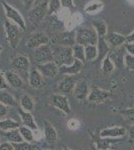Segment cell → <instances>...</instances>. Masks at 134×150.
Segmentation results:
<instances>
[{
	"mask_svg": "<svg viewBox=\"0 0 134 150\" xmlns=\"http://www.w3.org/2000/svg\"><path fill=\"white\" fill-rule=\"evenodd\" d=\"M75 58L73 56L72 47L56 46L53 48V61L58 67L71 65Z\"/></svg>",
	"mask_w": 134,
	"mask_h": 150,
	"instance_id": "obj_1",
	"label": "cell"
},
{
	"mask_svg": "<svg viewBox=\"0 0 134 150\" xmlns=\"http://www.w3.org/2000/svg\"><path fill=\"white\" fill-rule=\"evenodd\" d=\"M98 35L93 27H82L76 30V43L83 46L97 45Z\"/></svg>",
	"mask_w": 134,
	"mask_h": 150,
	"instance_id": "obj_2",
	"label": "cell"
},
{
	"mask_svg": "<svg viewBox=\"0 0 134 150\" xmlns=\"http://www.w3.org/2000/svg\"><path fill=\"white\" fill-rule=\"evenodd\" d=\"M4 28H5L7 40H8L11 48L12 49H16L19 44V41H20L22 29L19 27L18 25H16L15 23L9 21L8 19H6L4 21Z\"/></svg>",
	"mask_w": 134,
	"mask_h": 150,
	"instance_id": "obj_3",
	"label": "cell"
},
{
	"mask_svg": "<svg viewBox=\"0 0 134 150\" xmlns=\"http://www.w3.org/2000/svg\"><path fill=\"white\" fill-rule=\"evenodd\" d=\"M52 42L58 46H67L72 47L76 44V31L67 30L59 33H55L51 38Z\"/></svg>",
	"mask_w": 134,
	"mask_h": 150,
	"instance_id": "obj_4",
	"label": "cell"
},
{
	"mask_svg": "<svg viewBox=\"0 0 134 150\" xmlns=\"http://www.w3.org/2000/svg\"><path fill=\"white\" fill-rule=\"evenodd\" d=\"M1 3H2V5H3L4 10H5L6 18L8 19L9 21H11V22L15 23L16 25H18L22 30H25L26 23L20 12L14 8L13 6H11L10 4L7 3L6 1H1Z\"/></svg>",
	"mask_w": 134,
	"mask_h": 150,
	"instance_id": "obj_5",
	"label": "cell"
},
{
	"mask_svg": "<svg viewBox=\"0 0 134 150\" xmlns=\"http://www.w3.org/2000/svg\"><path fill=\"white\" fill-rule=\"evenodd\" d=\"M11 65L16 73H18L21 77L27 76L28 78L29 72H30V61H29L28 57L24 56V55H18L13 58Z\"/></svg>",
	"mask_w": 134,
	"mask_h": 150,
	"instance_id": "obj_6",
	"label": "cell"
},
{
	"mask_svg": "<svg viewBox=\"0 0 134 150\" xmlns=\"http://www.w3.org/2000/svg\"><path fill=\"white\" fill-rule=\"evenodd\" d=\"M48 15V2L43 1L37 4L29 11V19L34 24H38L44 20L45 16Z\"/></svg>",
	"mask_w": 134,
	"mask_h": 150,
	"instance_id": "obj_7",
	"label": "cell"
},
{
	"mask_svg": "<svg viewBox=\"0 0 134 150\" xmlns=\"http://www.w3.org/2000/svg\"><path fill=\"white\" fill-rule=\"evenodd\" d=\"M34 60L37 64L47 63L53 61V48L49 45H42L34 50Z\"/></svg>",
	"mask_w": 134,
	"mask_h": 150,
	"instance_id": "obj_8",
	"label": "cell"
},
{
	"mask_svg": "<svg viewBox=\"0 0 134 150\" xmlns=\"http://www.w3.org/2000/svg\"><path fill=\"white\" fill-rule=\"evenodd\" d=\"M112 94L110 91L100 89L97 86H93L90 89V92L87 98V101L93 104H100L103 103L104 101L107 100L109 97H111Z\"/></svg>",
	"mask_w": 134,
	"mask_h": 150,
	"instance_id": "obj_9",
	"label": "cell"
},
{
	"mask_svg": "<svg viewBox=\"0 0 134 150\" xmlns=\"http://www.w3.org/2000/svg\"><path fill=\"white\" fill-rule=\"evenodd\" d=\"M51 104L53 107L57 108L60 111H62L65 114H70L71 113V108L69 105V100H68L67 95L65 94H54L51 97Z\"/></svg>",
	"mask_w": 134,
	"mask_h": 150,
	"instance_id": "obj_10",
	"label": "cell"
},
{
	"mask_svg": "<svg viewBox=\"0 0 134 150\" xmlns=\"http://www.w3.org/2000/svg\"><path fill=\"white\" fill-rule=\"evenodd\" d=\"M126 53L127 52H126V49H125V47H124V45L116 47V48H112L110 50L108 56L110 57L111 61L115 65V68L121 69L124 67V58H125Z\"/></svg>",
	"mask_w": 134,
	"mask_h": 150,
	"instance_id": "obj_11",
	"label": "cell"
},
{
	"mask_svg": "<svg viewBox=\"0 0 134 150\" xmlns=\"http://www.w3.org/2000/svg\"><path fill=\"white\" fill-rule=\"evenodd\" d=\"M49 41L50 38L45 33L37 31V32H34L29 36L27 40V46L29 48L36 49V48L42 46V45H47L49 43Z\"/></svg>",
	"mask_w": 134,
	"mask_h": 150,
	"instance_id": "obj_12",
	"label": "cell"
},
{
	"mask_svg": "<svg viewBox=\"0 0 134 150\" xmlns=\"http://www.w3.org/2000/svg\"><path fill=\"white\" fill-rule=\"evenodd\" d=\"M36 68L42 74V76L46 77V78H53L54 76H56V74L58 73V70H59V67L56 65L54 61L37 64L36 65Z\"/></svg>",
	"mask_w": 134,
	"mask_h": 150,
	"instance_id": "obj_13",
	"label": "cell"
},
{
	"mask_svg": "<svg viewBox=\"0 0 134 150\" xmlns=\"http://www.w3.org/2000/svg\"><path fill=\"white\" fill-rule=\"evenodd\" d=\"M126 134V129L122 126L104 128L99 132V136L104 138H120Z\"/></svg>",
	"mask_w": 134,
	"mask_h": 150,
	"instance_id": "obj_14",
	"label": "cell"
},
{
	"mask_svg": "<svg viewBox=\"0 0 134 150\" xmlns=\"http://www.w3.org/2000/svg\"><path fill=\"white\" fill-rule=\"evenodd\" d=\"M89 92H90V89L88 83L85 80H79L76 83V85H75L74 90H73V94H74L75 98L79 101L86 100L88 98Z\"/></svg>",
	"mask_w": 134,
	"mask_h": 150,
	"instance_id": "obj_15",
	"label": "cell"
},
{
	"mask_svg": "<svg viewBox=\"0 0 134 150\" xmlns=\"http://www.w3.org/2000/svg\"><path fill=\"white\" fill-rule=\"evenodd\" d=\"M77 82L73 78L71 75H66L64 78L58 84V91L61 94H69L71 93L75 88Z\"/></svg>",
	"mask_w": 134,
	"mask_h": 150,
	"instance_id": "obj_16",
	"label": "cell"
},
{
	"mask_svg": "<svg viewBox=\"0 0 134 150\" xmlns=\"http://www.w3.org/2000/svg\"><path fill=\"white\" fill-rule=\"evenodd\" d=\"M105 40L107 41L110 48H116L122 46L126 43V36H124L117 32H108L105 36Z\"/></svg>",
	"mask_w": 134,
	"mask_h": 150,
	"instance_id": "obj_17",
	"label": "cell"
},
{
	"mask_svg": "<svg viewBox=\"0 0 134 150\" xmlns=\"http://www.w3.org/2000/svg\"><path fill=\"white\" fill-rule=\"evenodd\" d=\"M83 62L79 61V60L75 59L74 62L71 65H66V66H60L58 73L63 75H75L81 72L82 68H83Z\"/></svg>",
	"mask_w": 134,
	"mask_h": 150,
	"instance_id": "obj_18",
	"label": "cell"
},
{
	"mask_svg": "<svg viewBox=\"0 0 134 150\" xmlns=\"http://www.w3.org/2000/svg\"><path fill=\"white\" fill-rule=\"evenodd\" d=\"M18 114L20 116L21 121H22V124L24 126L30 128V129L34 130V131L38 129V126H37V124H36V122H35V120H34L33 115L31 114V112L23 110L22 108H19Z\"/></svg>",
	"mask_w": 134,
	"mask_h": 150,
	"instance_id": "obj_19",
	"label": "cell"
},
{
	"mask_svg": "<svg viewBox=\"0 0 134 150\" xmlns=\"http://www.w3.org/2000/svg\"><path fill=\"white\" fill-rule=\"evenodd\" d=\"M43 130H44L45 140L48 143L52 144L57 141V138H58L57 131H56L54 126H53L49 121H47V120L43 121Z\"/></svg>",
	"mask_w": 134,
	"mask_h": 150,
	"instance_id": "obj_20",
	"label": "cell"
},
{
	"mask_svg": "<svg viewBox=\"0 0 134 150\" xmlns=\"http://www.w3.org/2000/svg\"><path fill=\"white\" fill-rule=\"evenodd\" d=\"M4 76H5L6 82L9 86L13 87V88H16V89L21 88V87L23 86L22 77L18 73H16L15 71H6Z\"/></svg>",
	"mask_w": 134,
	"mask_h": 150,
	"instance_id": "obj_21",
	"label": "cell"
},
{
	"mask_svg": "<svg viewBox=\"0 0 134 150\" xmlns=\"http://www.w3.org/2000/svg\"><path fill=\"white\" fill-rule=\"evenodd\" d=\"M28 82L31 87L36 89L41 88L43 86V76L36 67L30 69L28 75Z\"/></svg>",
	"mask_w": 134,
	"mask_h": 150,
	"instance_id": "obj_22",
	"label": "cell"
},
{
	"mask_svg": "<svg viewBox=\"0 0 134 150\" xmlns=\"http://www.w3.org/2000/svg\"><path fill=\"white\" fill-rule=\"evenodd\" d=\"M118 138H104L99 136L97 139H95V148L96 150H110L112 145L115 143V141Z\"/></svg>",
	"mask_w": 134,
	"mask_h": 150,
	"instance_id": "obj_23",
	"label": "cell"
},
{
	"mask_svg": "<svg viewBox=\"0 0 134 150\" xmlns=\"http://www.w3.org/2000/svg\"><path fill=\"white\" fill-rule=\"evenodd\" d=\"M97 48H98V60H103L107 55L109 54L111 48L108 45L107 41L105 40V37H99L98 42H97Z\"/></svg>",
	"mask_w": 134,
	"mask_h": 150,
	"instance_id": "obj_24",
	"label": "cell"
},
{
	"mask_svg": "<svg viewBox=\"0 0 134 150\" xmlns=\"http://www.w3.org/2000/svg\"><path fill=\"white\" fill-rule=\"evenodd\" d=\"M91 25L94 28V30L96 31L98 37H105L107 33H108V27H107L106 23L103 20H101V19L93 20Z\"/></svg>",
	"mask_w": 134,
	"mask_h": 150,
	"instance_id": "obj_25",
	"label": "cell"
},
{
	"mask_svg": "<svg viewBox=\"0 0 134 150\" xmlns=\"http://www.w3.org/2000/svg\"><path fill=\"white\" fill-rule=\"evenodd\" d=\"M2 135L10 143H21V142L24 141L18 129L10 130V131H3V134Z\"/></svg>",
	"mask_w": 134,
	"mask_h": 150,
	"instance_id": "obj_26",
	"label": "cell"
},
{
	"mask_svg": "<svg viewBox=\"0 0 134 150\" xmlns=\"http://www.w3.org/2000/svg\"><path fill=\"white\" fill-rule=\"evenodd\" d=\"M20 126V123L13 119H10V118H5V119L0 120V129L2 131H10V130L18 129Z\"/></svg>",
	"mask_w": 134,
	"mask_h": 150,
	"instance_id": "obj_27",
	"label": "cell"
},
{
	"mask_svg": "<svg viewBox=\"0 0 134 150\" xmlns=\"http://www.w3.org/2000/svg\"><path fill=\"white\" fill-rule=\"evenodd\" d=\"M0 103L6 105L7 107H16L17 106V101L15 100V98L5 90H2L0 92Z\"/></svg>",
	"mask_w": 134,
	"mask_h": 150,
	"instance_id": "obj_28",
	"label": "cell"
},
{
	"mask_svg": "<svg viewBox=\"0 0 134 150\" xmlns=\"http://www.w3.org/2000/svg\"><path fill=\"white\" fill-rule=\"evenodd\" d=\"M103 8V3L101 1H98V0H93V1L89 2L84 8V12L87 14H91V15H94V14H97L99 11L102 10Z\"/></svg>",
	"mask_w": 134,
	"mask_h": 150,
	"instance_id": "obj_29",
	"label": "cell"
},
{
	"mask_svg": "<svg viewBox=\"0 0 134 150\" xmlns=\"http://www.w3.org/2000/svg\"><path fill=\"white\" fill-rule=\"evenodd\" d=\"M98 58V48L97 45L85 46V59L86 61H93Z\"/></svg>",
	"mask_w": 134,
	"mask_h": 150,
	"instance_id": "obj_30",
	"label": "cell"
},
{
	"mask_svg": "<svg viewBox=\"0 0 134 150\" xmlns=\"http://www.w3.org/2000/svg\"><path fill=\"white\" fill-rule=\"evenodd\" d=\"M72 52L75 59L79 60V61L83 62V63L86 61V59H85V46H83V45L76 43L74 46H72Z\"/></svg>",
	"mask_w": 134,
	"mask_h": 150,
	"instance_id": "obj_31",
	"label": "cell"
},
{
	"mask_svg": "<svg viewBox=\"0 0 134 150\" xmlns=\"http://www.w3.org/2000/svg\"><path fill=\"white\" fill-rule=\"evenodd\" d=\"M18 130H19L21 136H22V138L25 142H29V143H31V142L34 141V139L35 138H34V134L32 132V129L24 126V125H21V126L18 128Z\"/></svg>",
	"mask_w": 134,
	"mask_h": 150,
	"instance_id": "obj_32",
	"label": "cell"
},
{
	"mask_svg": "<svg viewBox=\"0 0 134 150\" xmlns=\"http://www.w3.org/2000/svg\"><path fill=\"white\" fill-rule=\"evenodd\" d=\"M20 106L23 110L31 112L34 109V101L29 95H23L20 99Z\"/></svg>",
	"mask_w": 134,
	"mask_h": 150,
	"instance_id": "obj_33",
	"label": "cell"
},
{
	"mask_svg": "<svg viewBox=\"0 0 134 150\" xmlns=\"http://www.w3.org/2000/svg\"><path fill=\"white\" fill-rule=\"evenodd\" d=\"M101 69L104 74H110L113 72V70L115 69V65L113 64V62L111 61L110 57H109L108 55L102 60Z\"/></svg>",
	"mask_w": 134,
	"mask_h": 150,
	"instance_id": "obj_34",
	"label": "cell"
},
{
	"mask_svg": "<svg viewBox=\"0 0 134 150\" xmlns=\"http://www.w3.org/2000/svg\"><path fill=\"white\" fill-rule=\"evenodd\" d=\"M119 114L123 117V119L125 120L126 123L128 124H134V107L132 108H127V109L120 110Z\"/></svg>",
	"mask_w": 134,
	"mask_h": 150,
	"instance_id": "obj_35",
	"label": "cell"
},
{
	"mask_svg": "<svg viewBox=\"0 0 134 150\" xmlns=\"http://www.w3.org/2000/svg\"><path fill=\"white\" fill-rule=\"evenodd\" d=\"M61 2L60 0H49L48 2V15H53L57 13L61 9Z\"/></svg>",
	"mask_w": 134,
	"mask_h": 150,
	"instance_id": "obj_36",
	"label": "cell"
},
{
	"mask_svg": "<svg viewBox=\"0 0 134 150\" xmlns=\"http://www.w3.org/2000/svg\"><path fill=\"white\" fill-rule=\"evenodd\" d=\"M124 66H125L129 71L134 72V55L126 53L125 58H124Z\"/></svg>",
	"mask_w": 134,
	"mask_h": 150,
	"instance_id": "obj_37",
	"label": "cell"
},
{
	"mask_svg": "<svg viewBox=\"0 0 134 150\" xmlns=\"http://www.w3.org/2000/svg\"><path fill=\"white\" fill-rule=\"evenodd\" d=\"M14 150H34L35 147L29 142H21V143H12Z\"/></svg>",
	"mask_w": 134,
	"mask_h": 150,
	"instance_id": "obj_38",
	"label": "cell"
},
{
	"mask_svg": "<svg viewBox=\"0 0 134 150\" xmlns=\"http://www.w3.org/2000/svg\"><path fill=\"white\" fill-rule=\"evenodd\" d=\"M60 2H61L62 8L66 9L68 11L75 10V5L73 3V0H60Z\"/></svg>",
	"mask_w": 134,
	"mask_h": 150,
	"instance_id": "obj_39",
	"label": "cell"
},
{
	"mask_svg": "<svg viewBox=\"0 0 134 150\" xmlns=\"http://www.w3.org/2000/svg\"><path fill=\"white\" fill-rule=\"evenodd\" d=\"M7 88H8V84H7V82H6L5 76L0 71V91L6 90Z\"/></svg>",
	"mask_w": 134,
	"mask_h": 150,
	"instance_id": "obj_40",
	"label": "cell"
},
{
	"mask_svg": "<svg viewBox=\"0 0 134 150\" xmlns=\"http://www.w3.org/2000/svg\"><path fill=\"white\" fill-rule=\"evenodd\" d=\"M0 150H14V148L10 142H3L0 143Z\"/></svg>",
	"mask_w": 134,
	"mask_h": 150,
	"instance_id": "obj_41",
	"label": "cell"
},
{
	"mask_svg": "<svg viewBox=\"0 0 134 150\" xmlns=\"http://www.w3.org/2000/svg\"><path fill=\"white\" fill-rule=\"evenodd\" d=\"M124 47H125L126 52H127L128 54L134 55V43H125Z\"/></svg>",
	"mask_w": 134,
	"mask_h": 150,
	"instance_id": "obj_42",
	"label": "cell"
},
{
	"mask_svg": "<svg viewBox=\"0 0 134 150\" xmlns=\"http://www.w3.org/2000/svg\"><path fill=\"white\" fill-rule=\"evenodd\" d=\"M67 125H68V127H69L70 129L75 130V129H77V128L79 127V122L77 121V120H75V119H71L69 122L67 123Z\"/></svg>",
	"mask_w": 134,
	"mask_h": 150,
	"instance_id": "obj_43",
	"label": "cell"
},
{
	"mask_svg": "<svg viewBox=\"0 0 134 150\" xmlns=\"http://www.w3.org/2000/svg\"><path fill=\"white\" fill-rule=\"evenodd\" d=\"M7 113H8V107L6 105H4V104L0 103V118L6 116Z\"/></svg>",
	"mask_w": 134,
	"mask_h": 150,
	"instance_id": "obj_44",
	"label": "cell"
},
{
	"mask_svg": "<svg viewBox=\"0 0 134 150\" xmlns=\"http://www.w3.org/2000/svg\"><path fill=\"white\" fill-rule=\"evenodd\" d=\"M126 43H134V29L130 34L126 36Z\"/></svg>",
	"mask_w": 134,
	"mask_h": 150,
	"instance_id": "obj_45",
	"label": "cell"
},
{
	"mask_svg": "<svg viewBox=\"0 0 134 150\" xmlns=\"http://www.w3.org/2000/svg\"><path fill=\"white\" fill-rule=\"evenodd\" d=\"M128 136L130 140H134V124H132V126L130 127L128 131Z\"/></svg>",
	"mask_w": 134,
	"mask_h": 150,
	"instance_id": "obj_46",
	"label": "cell"
},
{
	"mask_svg": "<svg viewBox=\"0 0 134 150\" xmlns=\"http://www.w3.org/2000/svg\"><path fill=\"white\" fill-rule=\"evenodd\" d=\"M22 1H23V4L25 5V7L29 8V7H30L34 3V1H35V0H22Z\"/></svg>",
	"mask_w": 134,
	"mask_h": 150,
	"instance_id": "obj_47",
	"label": "cell"
},
{
	"mask_svg": "<svg viewBox=\"0 0 134 150\" xmlns=\"http://www.w3.org/2000/svg\"><path fill=\"white\" fill-rule=\"evenodd\" d=\"M127 1H128L130 4H132V5H134V0H127Z\"/></svg>",
	"mask_w": 134,
	"mask_h": 150,
	"instance_id": "obj_48",
	"label": "cell"
},
{
	"mask_svg": "<svg viewBox=\"0 0 134 150\" xmlns=\"http://www.w3.org/2000/svg\"><path fill=\"white\" fill-rule=\"evenodd\" d=\"M62 150H71V149H69V148H64V149H62Z\"/></svg>",
	"mask_w": 134,
	"mask_h": 150,
	"instance_id": "obj_49",
	"label": "cell"
},
{
	"mask_svg": "<svg viewBox=\"0 0 134 150\" xmlns=\"http://www.w3.org/2000/svg\"><path fill=\"white\" fill-rule=\"evenodd\" d=\"M133 150H134V148H133Z\"/></svg>",
	"mask_w": 134,
	"mask_h": 150,
	"instance_id": "obj_50",
	"label": "cell"
},
{
	"mask_svg": "<svg viewBox=\"0 0 134 150\" xmlns=\"http://www.w3.org/2000/svg\"><path fill=\"white\" fill-rule=\"evenodd\" d=\"M110 150H112V149H110Z\"/></svg>",
	"mask_w": 134,
	"mask_h": 150,
	"instance_id": "obj_51",
	"label": "cell"
}]
</instances>
